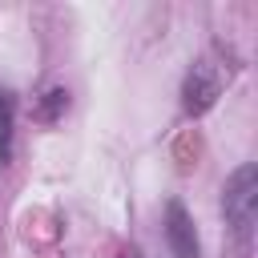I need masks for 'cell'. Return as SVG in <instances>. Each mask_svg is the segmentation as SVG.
<instances>
[{"instance_id":"cell-3","label":"cell","mask_w":258,"mask_h":258,"mask_svg":"<svg viewBox=\"0 0 258 258\" xmlns=\"http://www.w3.org/2000/svg\"><path fill=\"white\" fill-rule=\"evenodd\" d=\"M165 238H169L173 258H202V242H198L194 218L185 214L181 202H169L165 206Z\"/></svg>"},{"instance_id":"cell-4","label":"cell","mask_w":258,"mask_h":258,"mask_svg":"<svg viewBox=\"0 0 258 258\" xmlns=\"http://www.w3.org/2000/svg\"><path fill=\"white\" fill-rule=\"evenodd\" d=\"M12 125H16V97L0 93V165L12 161Z\"/></svg>"},{"instance_id":"cell-5","label":"cell","mask_w":258,"mask_h":258,"mask_svg":"<svg viewBox=\"0 0 258 258\" xmlns=\"http://www.w3.org/2000/svg\"><path fill=\"white\" fill-rule=\"evenodd\" d=\"M64 109H69V93H64V89H48V93H44V109H40V117L52 121V117L64 113Z\"/></svg>"},{"instance_id":"cell-1","label":"cell","mask_w":258,"mask_h":258,"mask_svg":"<svg viewBox=\"0 0 258 258\" xmlns=\"http://www.w3.org/2000/svg\"><path fill=\"white\" fill-rule=\"evenodd\" d=\"M222 214L226 226L234 230L238 242H250L254 222H258V169L254 165H238L222 189Z\"/></svg>"},{"instance_id":"cell-2","label":"cell","mask_w":258,"mask_h":258,"mask_svg":"<svg viewBox=\"0 0 258 258\" xmlns=\"http://www.w3.org/2000/svg\"><path fill=\"white\" fill-rule=\"evenodd\" d=\"M230 64H222L218 56H202L194 69H189V77H185V85H181V109L189 113V117H198V113H206L218 97H222V89L230 85Z\"/></svg>"}]
</instances>
